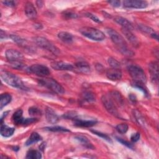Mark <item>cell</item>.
Segmentation results:
<instances>
[{
	"instance_id": "obj_33",
	"label": "cell",
	"mask_w": 159,
	"mask_h": 159,
	"mask_svg": "<svg viewBox=\"0 0 159 159\" xmlns=\"http://www.w3.org/2000/svg\"><path fill=\"white\" fill-rule=\"evenodd\" d=\"M63 117L65 119H72L75 120L78 118V115L76 112L74 111H69L66 112L63 115Z\"/></svg>"
},
{
	"instance_id": "obj_3",
	"label": "cell",
	"mask_w": 159,
	"mask_h": 159,
	"mask_svg": "<svg viewBox=\"0 0 159 159\" xmlns=\"http://www.w3.org/2000/svg\"><path fill=\"white\" fill-rule=\"evenodd\" d=\"M1 77L2 80L9 86L24 90L26 89V87L20 78L12 73L8 71H2L1 73Z\"/></svg>"
},
{
	"instance_id": "obj_40",
	"label": "cell",
	"mask_w": 159,
	"mask_h": 159,
	"mask_svg": "<svg viewBox=\"0 0 159 159\" xmlns=\"http://www.w3.org/2000/svg\"><path fill=\"white\" fill-rule=\"evenodd\" d=\"M2 3L8 7H14L16 5V2L14 1H2Z\"/></svg>"
},
{
	"instance_id": "obj_36",
	"label": "cell",
	"mask_w": 159,
	"mask_h": 159,
	"mask_svg": "<svg viewBox=\"0 0 159 159\" xmlns=\"http://www.w3.org/2000/svg\"><path fill=\"white\" fill-rule=\"evenodd\" d=\"M91 131L93 133H94V134H96V135H98V136H99V137H101V138L104 139V140H107V142H112L111 138H110V137H109L108 135H107L106 134H103V133H102V132H98V131H96V130H91Z\"/></svg>"
},
{
	"instance_id": "obj_5",
	"label": "cell",
	"mask_w": 159,
	"mask_h": 159,
	"mask_svg": "<svg viewBox=\"0 0 159 159\" xmlns=\"http://www.w3.org/2000/svg\"><path fill=\"white\" fill-rule=\"evenodd\" d=\"M80 32L84 36L95 41H102L105 39V35L102 31L93 27H84L80 29Z\"/></svg>"
},
{
	"instance_id": "obj_10",
	"label": "cell",
	"mask_w": 159,
	"mask_h": 159,
	"mask_svg": "<svg viewBox=\"0 0 159 159\" xmlns=\"http://www.w3.org/2000/svg\"><path fill=\"white\" fill-rule=\"evenodd\" d=\"M123 5L125 7L143 9L147 6L148 3L145 1L142 0H125L123 1Z\"/></svg>"
},
{
	"instance_id": "obj_23",
	"label": "cell",
	"mask_w": 159,
	"mask_h": 159,
	"mask_svg": "<svg viewBox=\"0 0 159 159\" xmlns=\"http://www.w3.org/2000/svg\"><path fill=\"white\" fill-rule=\"evenodd\" d=\"M58 37L62 42L68 43H71L73 40V37L72 34L67 32H60L58 34Z\"/></svg>"
},
{
	"instance_id": "obj_12",
	"label": "cell",
	"mask_w": 159,
	"mask_h": 159,
	"mask_svg": "<svg viewBox=\"0 0 159 159\" xmlns=\"http://www.w3.org/2000/svg\"><path fill=\"white\" fill-rule=\"evenodd\" d=\"M148 70L151 78L154 83H158V63L157 61H152L148 65Z\"/></svg>"
},
{
	"instance_id": "obj_30",
	"label": "cell",
	"mask_w": 159,
	"mask_h": 159,
	"mask_svg": "<svg viewBox=\"0 0 159 159\" xmlns=\"http://www.w3.org/2000/svg\"><path fill=\"white\" fill-rule=\"evenodd\" d=\"M42 158L41 153L35 150H30L27 152L26 155V158H30V159H39Z\"/></svg>"
},
{
	"instance_id": "obj_29",
	"label": "cell",
	"mask_w": 159,
	"mask_h": 159,
	"mask_svg": "<svg viewBox=\"0 0 159 159\" xmlns=\"http://www.w3.org/2000/svg\"><path fill=\"white\" fill-rule=\"evenodd\" d=\"M81 96L83 99L87 102H93L96 99L95 94L93 92L89 91H84L82 93Z\"/></svg>"
},
{
	"instance_id": "obj_43",
	"label": "cell",
	"mask_w": 159,
	"mask_h": 159,
	"mask_svg": "<svg viewBox=\"0 0 159 159\" xmlns=\"http://www.w3.org/2000/svg\"><path fill=\"white\" fill-rule=\"evenodd\" d=\"M0 36H1V39H3L7 37V35L5 33V32H4L2 30V29H1V32H0Z\"/></svg>"
},
{
	"instance_id": "obj_15",
	"label": "cell",
	"mask_w": 159,
	"mask_h": 159,
	"mask_svg": "<svg viewBox=\"0 0 159 159\" xmlns=\"http://www.w3.org/2000/svg\"><path fill=\"white\" fill-rule=\"evenodd\" d=\"M122 32L124 34L125 37L127 38V39L134 45V46H139V42L138 40V39L137 37L132 32V30L122 28Z\"/></svg>"
},
{
	"instance_id": "obj_38",
	"label": "cell",
	"mask_w": 159,
	"mask_h": 159,
	"mask_svg": "<svg viewBox=\"0 0 159 159\" xmlns=\"http://www.w3.org/2000/svg\"><path fill=\"white\" fill-rule=\"evenodd\" d=\"M140 137V133L136 132V133L133 134L131 135L130 139H131V140H132L133 142H137V141L139 140Z\"/></svg>"
},
{
	"instance_id": "obj_14",
	"label": "cell",
	"mask_w": 159,
	"mask_h": 159,
	"mask_svg": "<svg viewBox=\"0 0 159 159\" xmlns=\"http://www.w3.org/2000/svg\"><path fill=\"white\" fill-rule=\"evenodd\" d=\"M45 117L48 122L55 124L59 120V117L57 113L50 107H47L45 110Z\"/></svg>"
},
{
	"instance_id": "obj_42",
	"label": "cell",
	"mask_w": 159,
	"mask_h": 159,
	"mask_svg": "<svg viewBox=\"0 0 159 159\" xmlns=\"http://www.w3.org/2000/svg\"><path fill=\"white\" fill-rule=\"evenodd\" d=\"M108 2L113 7H119L120 4V2L118 0H112V1H109Z\"/></svg>"
},
{
	"instance_id": "obj_26",
	"label": "cell",
	"mask_w": 159,
	"mask_h": 159,
	"mask_svg": "<svg viewBox=\"0 0 159 159\" xmlns=\"http://www.w3.org/2000/svg\"><path fill=\"white\" fill-rule=\"evenodd\" d=\"M12 99L11 94L8 93H4L1 95L0 98V109H2L5 106L9 104Z\"/></svg>"
},
{
	"instance_id": "obj_21",
	"label": "cell",
	"mask_w": 159,
	"mask_h": 159,
	"mask_svg": "<svg viewBox=\"0 0 159 159\" xmlns=\"http://www.w3.org/2000/svg\"><path fill=\"white\" fill-rule=\"evenodd\" d=\"M75 66L76 69L81 73H89L90 72V70H91L90 66L86 61H81L77 62L75 64Z\"/></svg>"
},
{
	"instance_id": "obj_8",
	"label": "cell",
	"mask_w": 159,
	"mask_h": 159,
	"mask_svg": "<svg viewBox=\"0 0 159 159\" xmlns=\"http://www.w3.org/2000/svg\"><path fill=\"white\" fill-rule=\"evenodd\" d=\"M101 101L104 107L108 111V112H109L111 114L117 117L120 118V116L117 111L116 105L115 104L114 101L111 98L110 96H106V95L103 96L101 98Z\"/></svg>"
},
{
	"instance_id": "obj_44",
	"label": "cell",
	"mask_w": 159,
	"mask_h": 159,
	"mask_svg": "<svg viewBox=\"0 0 159 159\" xmlns=\"http://www.w3.org/2000/svg\"><path fill=\"white\" fill-rule=\"evenodd\" d=\"M45 146H46V143H45V142H43V143H42L40 144V145L39 146V148H40V150L43 151V150H44V149H45Z\"/></svg>"
},
{
	"instance_id": "obj_7",
	"label": "cell",
	"mask_w": 159,
	"mask_h": 159,
	"mask_svg": "<svg viewBox=\"0 0 159 159\" xmlns=\"http://www.w3.org/2000/svg\"><path fill=\"white\" fill-rule=\"evenodd\" d=\"M34 42L42 48L45 49L54 55H58L60 53L59 48L51 43L48 39L42 37H35L33 38Z\"/></svg>"
},
{
	"instance_id": "obj_20",
	"label": "cell",
	"mask_w": 159,
	"mask_h": 159,
	"mask_svg": "<svg viewBox=\"0 0 159 159\" xmlns=\"http://www.w3.org/2000/svg\"><path fill=\"white\" fill-rule=\"evenodd\" d=\"M138 27L143 33L150 35L152 38H153L156 40H158V34L152 28H150L145 25H143V24H139Z\"/></svg>"
},
{
	"instance_id": "obj_1",
	"label": "cell",
	"mask_w": 159,
	"mask_h": 159,
	"mask_svg": "<svg viewBox=\"0 0 159 159\" xmlns=\"http://www.w3.org/2000/svg\"><path fill=\"white\" fill-rule=\"evenodd\" d=\"M106 32L109 36L110 37L112 42L115 44L117 49L124 55L126 56H132L134 53L129 49L127 46V43L125 40L123 38V37L120 35L117 31L115 30L107 28L106 29Z\"/></svg>"
},
{
	"instance_id": "obj_22",
	"label": "cell",
	"mask_w": 159,
	"mask_h": 159,
	"mask_svg": "<svg viewBox=\"0 0 159 159\" xmlns=\"http://www.w3.org/2000/svg\"><path fill=\"white\" fill-rule=\"evenodd\" d=\"M15 131L14 128L9 127L5 124H1V134L2 136L5 137H9L13 135Z\"/></svg>"
},
{
	"instance_id": "obj_16",
	"label": "cell",
	"mask_w": 159,
	"mask_h": 159,
	"mask_svg": "<svg viewBox=\"0 0 159 159\" xmlns=\"http://www.w3.org/2000/svg\"><path fill=\"white\" fill-rule=\"evenodd\" d=\"M25 13L29 19H33L37 17V11L32 2H27L25 4Z\"/></svg>"
},
{
	"instance_id": "obj_2",
	"label": "cell",
	"mask_w": 159,
	"mask_h": 159,
	"mask_svg": "<svg viewBox=\"0 0 159 159\" xmlns=\"http://www.w3.org/2000/svg\"><path fill=\"white\" fill-rule=\"evenodd\" d=\"M6 57L13 68L16 69L22 68L24 56L20 52L14 49H8L6 52Z\"/></svg>"
},
{
	"instance_id": "obj_18",
	"label": "cell",
	"mask_w": 159,
	"mask_h": 159,
	"mask_svg": "<svg viewBox=\"0 0 159 159\" xmlns=\"http://www.w3.org/2000/svg\"><path fill=\"white\" fill-rule=\"evenodd\" d=\"M114 21L117 22L118 24L120 25L122 28L127 29L130 30H133L134 27L132 24L125 18L122 17H116L114 18Z\"/></svg>"
},
{
	"instance_id": "obj_25",
	"label": "cell",
	"mask_w": 159,
	"mask_h": 159,
	"mask_svg": "<svg viewBox=\"0 0 159 159\" xmlns=\"http://www.w3.org/2000/svg\"><path fill=\"white\" fill-rule=\"evenodd\" d=\"M42 140V137L37 132H32L25 142V145L29 146Z\"/></svg>"
},
{
	"instance_id": "obj_9",
	"label": "cell",
	"mask_w": 159,
	"mask_h": 159,
	"mask_svg": "<svg viewBox=\"0 0 159 159\" xmlns=\"http://www.w3.org/2000/svg\"><path fill=\"white\" fill-rule=\"evenodd\" d=\"M28 71L31 73L43 78L48 76L50 74L48 68L40 64H34L31 65L30 67H29Z\"/></svg>"
},
{
	"instance_id": "obj_28",
	"label": "cell",
	"mask_w": 159,
	"mask_h": 159,
	"mask_svg": "<svg viewBox=\"0 0 159 159\" xmlns=\"http://www.w3.org/2000/svg\"><path fill=\"white\" fill-rule=\"evenodd\" d=\"M10 38L14 41L17 44H18L19 45L21 46V47H27V41L21 38L20 37L18 36V35H10Z\"/></svg>"
},
{
	"instance_id": "obj_19",
	"label": "cell",
	"mask_w": 159,
	"mask_h": 159,
	"mask_svg": "<svg viewBox=\"0 0 159 159\" xmlns=\"http://www.w3.org/2000/svg\"><path fill=\"white\" fill-rule=\"evenodd\" d=\"M75 138L80 143H81V145H82L84 147L89 149H94V146L93 145L91 142L89 140V139L85 136L80 135L75 136Z\"/></svg>"
},
{
	"instance_id": "obj_41",
	"label": "cell",
	"mask_w": 159,
	"mask_h": 159,
	"mask_svg": "<svg viewBox=\"0 0 159 159\" xmlns=\"http://www.w3.org/2000/svg\"><path fill=\"white\" fill-rule=\"evenodd\" d=\"M64 16L67 18H76L77 17V15L72 12H66L64 14Z\"/></svg>"
},
{
	"instance_id": "obj_46",
	"label": "cell",
	"mask_w": 159,
	"mask_h": 159,
	"mask_svg": "<svg viewBox=\"0 0 159 159\" xmlns=\"http://www.w3.org/2000/svg\"><path fill=\"white\" fill-rule=\"evenodd\" d=\"M38 2H39V4H37V6H38L39 7H42V3H43V2H42V1H39Z\"/></svg>"
},
{
	"instance_id": "obj_24",
	"label": "cell",
	"mask_w": 159,
	"mask_h": 159,
	"mask_svg": "<svg viewBox=\"0 0 159 159\" xmlns=\"http://www.w3.org/2000/svg\"><path fill=\"white\" fill-rule=\"evenodd\" d=\"M22 110L18 109L16 111L12 116V120L16 125H22L24 119L22 117Z\"/></svg>"
},
{
	"instance_id": "obj_35",
	"label": "cell",
	"mask_w": 159,
	"mask_h": 159,
	"mask_svg": "<svg viewBox=\"0 0 159 159\" xmlns=\"http://www.w3.org/2000/svg\"><path fill=\"white\" fill-rule=\"evenodd\" d=\"M107 62L109 63V65L112 67V68H118L120 66V63L119 62L116 60L115 58H112V57H110L109 58Z\"/></svg>"
},
{
	"instance_id": "obj_37",
	"label": "cell",
	"mask_w": 159,
	"mask_h": 159,
	"mask_svg": "<svg viewBox=\"0 0 159 159\" xmlns=\"http://www.w3.org/2000/svg\"><path fill=\"white\" fill-rule=\"evenodd\" d=\"M116 139H117V140L119 142H120V143H122L123 145H125V146L127 147L128 148H132V149L133 148V145H132L130 143H129V142H127V141H126V140H124V139H121V138L117 137Z\"/></svg>"
},
{
	"instance_id": "obj_27",
	"label": "cell",
	"mask_w": 159,
	"mask_h": 159,
	"mask_svg": "<svg viewBox=\"0 0 159 159\" xmlns=\"http://www.w3.org/2000/svg\"><path fill=\"white\" fill-rule=\"evenodd\" d=\"M133 114H134V118H135L136 122L138 123V124L140 125L142 127H145L146 125L145 120L143 117L142 116V115L140 114V112L139 111H138L137 110H134Z\"/></svg>"
},
{
	"instance_id": "obj_34",
	"label": "cell",
	"mask_w": 159,
	"mask_h": 159,
	"mask_svg": "<svg viewBox=\"0 0 159 159\" xmlns=\"http://www.w3.org/2000/svg\"><path fill=\"white\" fill-rule=\"evenodd\" d=\"M116 130L120 134H125L128 130V125L126 124H120L116 126Z\"/></svg>"
},
{
	"instance_id": "obj_11",
	"label": "cell",
	"mask_w": 159,
	"mask_h": 159,
	"mask_svg": "<svg viewBox=\"0 0 159 159\" xmlns=\"http://www.w3.org/2000/svg\"><path fill=\"white\" fill-rule=\"evenodd\" d=\"M51 67L55 70H72L74 66L70 63L64 61H53L51 63Z\"/></svg>"
},
{
	"instance_id": "obj_4",
	"label": "cell",
	"mask_w": 159,
	"mask_h": 159,
	"mask_svg": "<svg viewBox=\"0 0 159 159\" xmlns=\"http://www.w3.org/2000/svg\"><path fill=\"white\" fill-rule=\"evenodd\" d=\"M127 70L129 75L135 81V82L143 84L146 83L147 76L142 68L135 65H132L127 67Z\"/></svg>"
},
{
	"instance_id": "obj_6",
	"label": "cell",
	"mask_w": 159,
	"mask_h": 159,
	"mask_svg": "<svg viewBox=\"0 0 159 159\" xmlns=\"http://www.w3.org/2000/svg\"><path fill=\"white\" fill-rule=\"evenodd\" d=\"M38 82L41 86H43L57 94H61L65 93L64 88L54 79L45 78L39 80Z\"/></svg>"
},
{
	"instance_id": "obj_32",
	"label": "cell",
	"mask_w": 159,
	"mask_h": 159,
	"mask_svg": "<svg viewBox=\"0 0 159 159\" xmlns=\"http://www.w3.org/2000/svg\"><path fill=\"white\" fill-rule=\"evenodd\" d=\"M29 114L33 117H36L38 116H40L42 114V112L40 110L37 108V107L33 106L29 109Z\"/></svg>"
},
{
	"instance_id": "obj_45",
	"label": "cell",
	"mask_w": 159,
	"mask_h": 159,
	"mask_svg": "<svg viewBox=\"0 0 159 159\" xmlns=\"http://www.w3.org/2000/svg\"><path fill=\"white\" fill-rule=\"evenodd\" d=\"M130 100H132V101H133L134 102V101H136V98L135 97V96L134 95H133V94H130Z\"/></svg>"
},
{
	"instance_id": "obj_39",
	"label": "cell",
	"mask_w": 159,
	"mask_h": 159,
	"mask_svg": "<svg viewBox=\"0 0 159 159\" xmlns=\"http://www.w3.org/2000/svg\"><path fill=\"white\" fill-rule=\"evenodd\" d=\"M86 16L87 17H89V18H90L91 19H92L93 21H95V22H98V23L101 22V21L96 16H94V15H93V14H91V13H87V14H86Z\"/></svg>"
},
{
	"instance_id": "obj_13",
	"label": "cell",
	"mask_w": 159,
	"mask_h": 159,
	"mask_svg": "<svg viewBox=\"0 0 159 159\" xmlns=\"http://www.w3.org/2000/svg\"><path fill=\"white\" fill-rule=\"evenodd\" d=\"M106 76L112 81H117L122 78V72L119 68H112L106 71Z\"/></svg>"
},
{
	"instance_id": "obj_17",
	"label": "cell",
	"mask_w": 159,
	"mask_h": 159,
	"mask_svg": "<svg viewBox=\"0 0 159 159\" xmlns=\"http://www.w3.org/2000/svg\"><path fill=\"white\" fill-rule=\"evenodd\" d=\"M73 120H74L73 123L75 125L78 127H90L94 125L97 123L96 120H86L79 119L78 118Z\"/></svg>"
},
{
	"instance_id": "obj_31",
	"label": "cell",
	"mask_w": 159,
	"mask_h": 159,
	"mask_svg": "<svg viewBox=\"0 0 159 159\" xmlns=\"http://www.w3.org/2000/svg\"><path fill=\"white\" fill-rule=\"evenodd\" d=\"M46 130L51 131V132H70V130L65 127H61V126H53V127H47L45 128Z\"/></svg>"
}]
</instances>
